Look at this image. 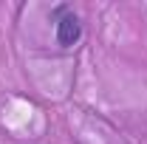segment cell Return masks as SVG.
<instances>
[{
  "mask_svg": "<svg viewBox=\"0 0 147 144\" xmlns=\"http://www.w3.org/2000/svg\"><path fill=\"white\" fill-rule=\"evenodd\" d=\"M54 28H57V42L62 45V48H71V45H76L79 40H82V23H79V17L74 14L71 6H54Z\"/></svg>",
  "mask_w": 147,
  "mask_h": 144,
  "instance_id": "6da1fadb",
  "label": "cell"
}]
</instances>
